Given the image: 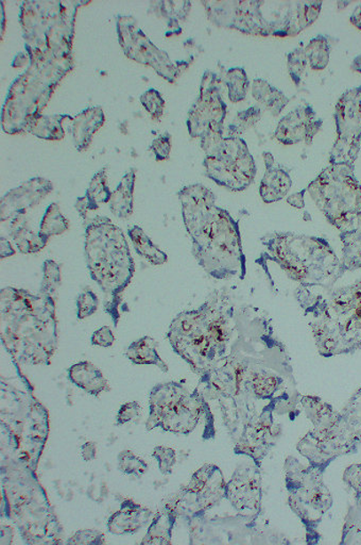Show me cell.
I'll use <instances>...</instances> for the list:
<instances>
[{
  "label": "cell",
  "mask_w": 361,
  "mask_h": 545,
  "mask_svg": "<svg viewBox=\"0 0 361 545\" xmlns=\"http://www.w3.org/2000/svg\"><path fill=\"white\" fill-rule=\"evenodd\" d=\"M177 196L197 263L215 280H244L247 260L239 223L216 205L213 192L202 185L185 186Z\"/></svg>",
  "instance_id": "obj_1"
},
{
  "label": "cell",
  "mask_w": 361,
  "mask_h": 545,
  "mask_svg": "<svg viewBox=\"0 0 361 545\" xmlns=\"http://www.w3.org/2000/svg\"><path fill=\"white\" fill-rule=\"evenodd\" d=\"M61 275L43 274L39 296L23 288H4L2 296V338L16 361L50 366L57 351L56 301Z\"/></svg>",
  "instance_id": "obj_2"
},
{
  "label": "cell",
  "mask_w": 361,
  "mask_h": 545,
  "mask_svg": "<svg viewBox=\"0 0 361 545\" xmlns=\"http://www.w3.org/2000/svg\"><path fill=\"white\" fill-rule=\"evenodd\" d=\"M244 308L236 307L228 292L214 291L202 306L172 320V349L199 376L206 375L229 354L239 336Z\"/></svg>",
  "instance_id": "obj_3"
},
{
  "label": "cell",
  "mask_w": 361,
  "mask_h": 545,
  "mask_svg": "<svg viewBox=\"0 0 361 545\" xmlns=\"http://www.w3.org/2000/svg\"><path fill=\"white\" fill-rule=\"evenodd\" d=\"M326 294L296 288L320 354H346L361 346V280Z\"/></svg>",
  "instance_id": "obj_4"
},
{
  "label": "cell",
  "mask_w": 361,
  "mask_h": 545,
  "mask_svg": "<svg viewBox=\"0 0 361 545\" xmlns=\"http://www.w3.org/2000/svg\"><path fill=\"white\" fill-rule=\"evenodd\" d=\"M213 24L258 36H295L319 18L322 2H202Z\"/></svg>",
  "instance_id": "obj_5"
},
{
  "label": "cell",
  "mask_w": 361,
  "mask_h": 545,
  "mask_svg": "<svg viewBox=\"0 0 361 545\" xmlns=\"http://www.w3.org/2000/svg\"><path fill=\"white\" fill-rule=\"evenodd\" d=\"M84 254L90 276L104 293L105 312L117 326L122 293L136 271L125 234L109 217L90 218L86 222Z\"/></svg>",
  "instance_id": "obj_6"
},
{
  "label": "cell",
  "mask_w": 361,
  "mask_h": 545,
  "mask_svg": "<svg viewBox=\"0 0 361 545\" xmlns=\"http://www.w3.org/2000/svg\"><path fill=\"white\" fill-rule=\"evenodd\" d=\"M273 261L301 288L332 290L343 276L341 260L326 239L293 233H272L261 239Z\"/></svg>",
  "instance_id": "obj_7"
},
{
  "label": "cell",
  "mask_w": 361,
  "mask_h": 545,
  "mask_svg": "<svg viewBox=\"0 0 361 545\" xmlns=\"http://www.w3.org/2000/svg\"><path fill=\"white\" fill-rule=\"evenodd\" d=\"M29 60V67L11 85L3 107V130L10 135L24 133L27 122L41 115L59 83L74 67L73 56L63 60Z\"/></svg>",
  "instance_id": "obj_8"
},
{
  "label": "cell",
  "mask_w": 361,
  "mask_h": 545,
  "mask_svg": "<svg viewBox=\"0 0 361 545\" xmlns=\"http://www.w3.org/2000/svg\"><path fill=\"white\" fill-rule=\"evenodd\" d=\"M312 201L341 233L342 243L361 238V185L355 167L330 164L307 186Z\"/></svg>",
  "instance_id": "obj_9"
},
{
  "label": "cell",
  "mask_w": 361,
  "mask_h": 545,
  "mask_svg": "<svg viewBox=\"0 0 361 545\" xmlns=\"http://www.w3.org/2000/svg\"><path fill=\"white\" fill-rule=\"evenodd\" d=\"M67 3L25 2L20 21L29 59L63 60L72 57L75 16Z\"/></svg>",
  "instance_id": "obj_10"
},
{
  "label": "cell",
  "mask_w": 361,
  "mask_h": 545,
  "mask_svg": "<svg viewBox=\"0 0 361 545\" xmlns=\"http://www.w3.org/2000/svg\"><path fill=\"white\" fill-rule=\"evenodd\" d=\"M200 143L206 153L203 167L209 179L234 192L249 188L257 168L244 138L211 131L200 138Z\"/></svg>",
  "instance_id": "obj_11"
},
{
  "label": "cell",
  "mask_w": 361,
  "mask_h": 545,
  "mask_svg": "<svg viewBox=\"0 0 361 545\" xmlns=\"http://www.w3.org/2000/svg\"><path fill=\"white\" fill-rule=\"evenodd\" d=\"M203 402L198 388L188 393L177 383L158 384L150 393V415L145 429L161 427L176 434H190L200 419Z\"/></svg>",
  "instance_id": "obj_12"
},
{
  "label": "cell",
  "mask_w": 361,
  "mask_h": 545,
  "mask_svg": "<svg viewBox=\"0 0 361 545\" xmlns=\"http://www.w3.org/2000/svg\"><path fill=\"white\" fill-rule=\"evenodd\" d=\"M117 34L118 41L128 58L153 67L170 83H175L191 66V62L186 61L172 62L167 52L159 50L139 29L133 16H118Z\"/></svg>",
  "instance_id": "obj_13"
},
{
  "label": "cell",
  "mask_w": 361,
  "mask_h": 545,
  "mask_svg": "<svg viewBox=\"0 0 361 545\" xmlns=\"http://www.w3.org/2000/svg\"><path fill=\"white\" fill-rule=\"evenodd\" d=\"M334 119L337 138L330 154V164L355 167L361 146V85L341 95Z\"/></svg>",
  "instance_id": "obj_14"
},
{
  "label": "cell",
  "mask_w": 361,
  "mask_h": 545,
  "mask_svg": "<svg viewBox=\"0 0 361 545\" xmlns=\"http://www.w3.org/2000/svg\"><path fill=\"white\" fill-rule=\"evenodd\" d=\"M223 82L216 73L203 74L200 94L187 116V130L192 138H201L211 131L224 133L228 107L221 95Z\"/></svg>",
  "instance_id": "obj_15"
},
{
  "label": "cell",
  "mask_w": 361,
  "mask_h": 545,
  "mask_svg": "<svg viewBox=\"0 0 361 545\" xmlns=\"http://www.w3.org/2000/svg\"><path fill=\"white\" fill-rule=\"evenodd\" d=\"M322 126L323 121L317 116L315 109L309 104L301 105L282 117L274 131V138L284 146H295L301 142L311 146Z\"/></svg>",
  "instance_id": "obj_16"
},
{
  "label": "cell",
  "mask_w": 361,
  "mask_h": 545,
  "mask_svg": "<svg viewBox=\"0 0 361 545\" xmlns=\"http://www.w3.org/2000/svg\"><path fill=\"white\" fill-rule=\"evenodd\" d=\"M53 190L50 180L35 178L11 190L2 199V222L27 215Z\"/></svg>",
  "instance_id": "obj_17"
},
{
  "label": "cell",
  "mask_w": 361,
  "mask_h": 545,
  "mask_svg": "<svg viewBox=\"0 0 361 545\" xmlns=\"http://www.w3.org/2000/svg\"><path fill=\"white\" fill-rule=\"evenodd\" d=\"M153 512L131 500L122 502L121 509L107 522V530L113 535H132L147 525Z\"/></svg>",
  "instance_id": "obj_18"
},
{
  "label": "cell",
  "mask_w": 361,
  "mask_h": 545,
  "mask_svg": "<svg viewBox=\"0 0 361 545\" xmlns=\"http://www.w3.org/2000/svg\"><path fill=\"white\" fill-rule=\"evenodd\" d=\"M263 158L266 165V173L261 181L260 195L263 202L272 204L282 201L288 194L293 180L287 170L274 165L271 153H263Z\"/></svg>",
  "instance_id": "obj_19"
},
{
  "label": "cell",
  "mask_w": 361,
  "mask_h": 545,
  "mask_svg": "<svg viewBox=\"0 0 361 545\" xmlns=\"http://www.w3.org/2000/svg\"><path fill=\"white\" fill-rule=\"evenodd\" d=\"M105 122L104 110L99 106L90 107L74 117L72 136L78 152L88 151L95 133L100 130Z\"/></svg>",
  "instance_id": "obj_20"
},
{
  "label": "cell",
  "mask_w": 361,
  "mask_h": 545,
  "mask_svg": "<svg viewBox=\"0 0 361 545\" xmlns=\"http://www.w3.org/2000/svg\"><path fill=\"white\" fill-rule=\"evenodd\" d=\"M112 194L113 192L107 186L106 168L101 169L91 178L85 195L75 201V210L78 211L84 222H88L90 213L98 210L100 204L110 202Z\"/></svg>",
  "instance_id": "obj_21"
},
{
  "label": "cell",
  "mask_w": 361,
  "mask_h": 545,
  "mask_svg": "<svg viewBox=\"0 0 361 545\" xmlns=\"http://www.w3.org/2000/svg\"><path fill=\"white\" fill-rule=\"evenodd\" d=\"M67 376L75 386L84 392L98 397L102 392L111 391L109 383L93 363L81 361L67 370Z\"/></svg>",
  "instance_id": "obj_22"
},
{
  "label": "cell",
  "mask_w": 361,
  "mask_h": 545,
  "mask_svg": "<svg viewBox=\"0 0 361 545\" xmlns=\"http://www.w3.org/2000/svg\"><path fill=\"white\" fill-rule=\"evenodd\" d=\"M11 221L10 236L21 254L39 253L50 241L29 226L27 215L16 216Z\"/></svg>",
  "instance_id": "obj_23"
},
{
  "label": "cell",
  "mask_w": 361,
  "mask_h": 545,
  "mask_svg": "<svg viewBox=\"0 0 361 545\" xmlns=\"http://www.w3.org/2000/svg\"><path fill=\"white\" fill-rule=\"evenodd\" d=\"M74 117L63 115H36L27 122L24 133L29 132L43 140L59 141L66 137L63 122L73 121Z\"/></svg>",
  "instance_id": "obj_24"
},
{
  "label": "cell",
  "mask_w": 361,
  "mask_h": 545,
  "mask_svg": "<svg viewBox=\"0 0 361 545\" xmlns=\"http://www.w3.org/2000/svg\"><path fill=\"white\" fill-rule=\"evenodd\" d=\"M251 91L253 99L274 117L281 115L290 103V99L281 90L273 87L265 79L253 80Z\"/></svg>",
  "instance_id": "obj_25"
},
{
  "label": "cell",
  "mask_w": 361,
  "mask_h": 545,
  "mask_svg": "<svg viewBox=\"0 0 361 545\" xmlns=\"http://www.w3.org/2000/svg\"><path fill=\"white\" fill-rule=\"evenodd\" d=\"M136 170L132 169L123 176L121 184L113 192L110 209L113 215L120 218H128L133 213V194L136 185Z\"/></svg>",
  "instance_id": "obj_26"
},
{
  "label": "cell",
  "mask_w": 361,
  "mask_h": 545,
  "mask_svg": "<svg viewBox=\"0 0 361 545\" xmlns=\"http://www.w3.org/2000/svg\"><path fill=\"white\" fill-rule=\"evenodd\" d=\"M158 347V342L145 336L128 347L126 357L136 365L156 366L161 371L169 372V367L159 355Z\"/></svg>",
  "instance_id": "obj_27"
},
{
  "label": "cell",
  "mask_w": 361,
  "mask_h": 545,
  "mask_svg": "<svg viewBox=\"0 0 361 545\" xmlns=\"http://www.w3.org/2000/svg\"><path fill=\"white\" fill-rule=\"evenodd\" d=\"M137 253L142 256L153 265H161L167 263L169 256L151 241L141 227L132 226L128 231Z\"/></svg>",
  "instance_id": "obj_28"
},
{
  "label": "cell",
  "mask_w": 361,
  "mask_h": 545,
  "mask_svg": "<svg viewBox=\"0 0 361 545\" xmlns=\"http://www.w3.org/2000/svg\"><path fill=\"white\" fill-rule=\"evenodd\" d=\"M175 522L176 516L172 511H161L156 514L142 544H169Z\"/></svg>",
  "instance_id": "obj_29"
},
{
  "label": "cell",
  "mask_w": 361,
  "mask_h": 545,
  "mask_svg": "<svg viewBox=\"0 0 361 545\" xmlns=\"http://www.w3.org/2000/svg\"><path fill=\"white\" fill-rule=\"evenodd\" d=\"M309 66L314 71H323L330 63L331 42L328 36L319 35L311 39L304 48Z\"/></svg>",
  "instance_id": "obj_30"
},
{
  "label": "cell",
  "mask_w": 361,
  "mask_h": 545,
  "mask_svg": "<svg viewBox=\"0 0 361 545\" xmlns=\"http://www.w3.org/2000/svg\"><path fill=\"white\" fill-rule=\"evenodd\" d=\"M224 83L228 88V96L231 103L237 104L247 99L250 89V80L244 67H232L226 71Z\"/></svg>",
  "instance_id": "obj_31"
},
{
  "label": "cell",
  "mask_w": 361,
  "mask_h": 545,
  "mask_svg": "<svg viewBox=\"0 0 361 545\" xmlns=\"http://www.w3.org/2000/svg\"><path fill=\"white\" fill-rule=\"evenodd\" d=\"M151 4L155 5L153 9L156 14L167 20L169 28L180 31L179 21L185 20L192 9L191 2H158Z\"/></svg>",
  "instance_id": "obj_32"
},
{
  "label": "cell",
  "mask_w": 361,
  "mask_h": 545,
  "mask_svg": "<svg viewBox=\"0 0 361 545\" xmlns=\"http://www.w3.org/2000/svg\"><path fill=\"white\" fill-rule=\"evenodd\" d=\"M69 223L64 217L56 202L48 206L44 216L42 217L40 233L43 237L50 240L53 236H59L67 231Z\"/></svg>",
  "instance_id": "obj_33"
},
{
  "label": "cell",
  "mask_w": 361,
  "mask_h": 545,
  "mask_svg": "<svg viewBox=\"0 0 361 545\" xmlns=\"http://www.w3.org/2000/svg\"><path fill=\"white\" fill-rule=\"evenodd\" d=\"M262 116L263 109L260 106H251L250 108L239 112L228 127L229 136L240 137L242 133L255 127Z\"/></svg>",
  "instance_id": "obj_34"
},
{
  "label": "cell",
  "mask_w": 361,
  "mask_h": 545,
  "mask_svg": "<svg viewBox=\"0 0 361 545\" xmlns=\"http://www.w3.org/2000/svg\"><path fill=\"white\" fill-rule=\"evenodd\" d=\"M307 66H309V61H307L304 47H296L293 51L288 53V74L296 87H299L301 84L302 79H303L304 74L306 73Z\"/></svg>",
  "instance_id": "obj_35"
},
{
  "label": "cell",
  "mask_w": 361,
  "mask_h": 545,
  "mask_svg": "<svg viewBox=\"0 0 361 545\" xmlns=\"http://www.w3.org/2000/svg\"><path fill=\"white\" fill-rule=\"evenodd\" d=\"M148 469L147 462L131 451H122L118 455V470L122 473L141 478L148 471Z\"/></svg>",
  "instance_id": "obj_36"
},
{
  "label": "cell",
  "mask_w": 361,
  "mask_h": 545,
  "mask_svg": "<svg viewBox=\"0 0 361 545\" xmlns=\"http://www.w3.org/2000/svg\"><path fill=\"white\" fill-rule=\"evenodd\" d=\"M139 100H141L145 111L150 115L151 119L155 122H159L161 119V116L164 115L166 101L158 90L149 89L145 91L141 98H139Z\"/></svg>",
  "instance_id": "obj_37"
},
{
  "label": "cell",
  "mask_w": 361,
  "mask_h": 545,
  "mask_svg": "<svg viewBox=\"0 0 361 545\" xmlns=\"http://www.w3.org/2000/svg\"><path fill=\"white\" fill-rule=\"evenodd\" d=\"M341 265L346 272L361 269V238L343 244Z\"/></svg>",
  "instance_id": "obj_38"
},
{
  "label": "cell",
  "mask_w": 361,
  "mask_h": 545,
  "mask_svg": "<svg viewBox=\"0 0 361 545\" xmlns=\"http://www.w3.org/2000/svg\"><path fill=\"white\" fill-rule=\"evenodd\" d=\"M99 299L96 294L85 288V290L80 294L77 298V318L78 320H84L96 313L98 310Z\"/></svg>",
  "instance_id": "obj_39"
},
{
  "label": "cell",
  "mask_w": 361,
  "mask_h": 545,
  "mask_svg": "<svg viewBox=\"0 0 361 545\" xmlns=\"http://www.w3.org/2000/svg\"><path fill=\"white\" fill-rule=\"evenodd\" d=\"M171 148V135L165 132L151 144L150 151L154 154L156 162H166L170 157Z\"/></svg>",
  "instance_id": "obj_40"
},
{
  "label": "cell",
  "mask_w": 361,
  "mask_h": 545,
  "mask_svg": "<svg viewBox=\"0 0 361 545\" xmlns=\"http://www.w3.org/2000/svg\"><path fill=\"white\" fill-rule=\"evenodd\" d=\"M153 457L159 462L161 472L167 475L172 472L176 463V453L169 447L158 446L154 448Z\"/></svg>",
  "instance_id": "obj_41"
},
{
  "label": "cell",
  "mask_w": 361,
  "mask_h": 545,
  "mask_svg": "<svg viewBox=\"0 0 361 545\" xmlns=\"http://www.w3.org/2000/svg\"><path fill=\"white\" fill-rule=\"evenodd\" d=\"M105 535L99 531L86 530L79 531L69 539L67 544H105Z\"/></svg>",
  "instance_id": "obj_42"
},
{
  "label": "cell",
  "mask_w": 361,
  "mask_h": 545,
  "mask_svg": "<svg viewBox=\"0 0 361 545\" xmlns=\"http://www.w3.org/2000/svg\"><path fill=\"white\" fill-rule=\"evenodd\" d=\"M141 406L137 402L123 404L116 416V425L122 426L137 418L141 411Z\"/></svg>",
  "instance_id": "obj_43"
},
{
  "label": "cell",
  "mask_w": 361,
  "mask_h": 545,
  "mask_svg": "<svg viewBox=\"0 0 361 545\" xmlns=\"http://www.w3.org/2000/svg\"><path fill=\"white\" fill-rule=\"evenodd\" d=\"M91 344L101 347H110L115 342V336L109 326H104L100 329L95 331L90 338Z\"/></svg>",
  "instance_id": "obj_44"
},
{
  "label": "cell",
  "mask_w": 361,
  "mask_h": 545,
  "mask_svg": "<svg viewBox=\"0 0 361 545\" xmlns=\"http://www.w3.org/2000/svg\"><path fill=\"white\" fill-rule=\"evenodd\" d=\"M97 446L94 442H86L81 446V456L84 462H91L96 458Z\"/></svg>",
  "instance_id": "obj_45"
},
{
  "label": "cell",
  "mask_w": 361,
  "mask_h": 545,
  "mask_svg": "<svg viewBox=\"0 0 361 545\" xmlns=\"http://www.w3.org/2000/svg\"><path fill=\"white\" fill-rule=\"evenodd\" d=\"M307 192V188L299 192V194H294L288 197L287 201L288 204L294 208H298V209H302L305 206L304 195Z\"/></svg>",
  "instance_id": "obj_46"
},
{
  "label": "cell",
  "mask_w": 361,
  "mask_h": 545,
  "mask_svg": "<svg viewBox=\"0 0 361 545\" xmlns=\"http://www.w3.org/2000/svg\"><path fill=\"white\" fill-rule=\"evenodd\" d=\"M349 23H351L355 28L361 30V4L355 8L351 16H349Z\"/></svg>",
  "instance_id": "obj_47"
},
{
  "label": "cell",
  "mask_w": 361,
  "mask_h": 545,
  "mask_svg": "<svg viewBox=\"0 0 361 545\" xmlns=\"http://www.w3.org/2000/svg\"><path fill=\"white\" fill-rule=\"evenodd\" d=\"M14 254L15 250L12 245H11L7 239L2 238V259L10 257V256H13Z\"/></svg>",
  "instance_id": "obj_48"
},
{
  "label": "cell",
  "mask_w": 361,
  "mask_h": 545,
  "mask_svg": "<svg viewBox=\"0 0 361 545\" xmlns=\"http://www.w3.org/2000/svg\"><path fill=\"white\" fill-rule=\"evenodd\" d=\"M351 69L355 73L361 75V55L355 57L351 64Z\"/></svg>",
  "instance_id": "obj_49"
},
{
  "label": "cell",
  "mask_w": 361,
  "mask_h": 545,
  "mask_svg": "<svg viewBox=\"0 0 361 545\" xmlns=\"http://www.w3.org/2000/svg\"><path fill=\"white\" fill-rule=\"evenodd\" d=\"M337 4H338L339 9H343L344 7H348L349 4H351V3H349V2H347V3L339 2Z\"/></svg>",
  "instance_id": "obj_50"
}]
</instances>
